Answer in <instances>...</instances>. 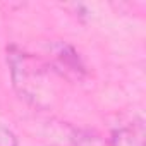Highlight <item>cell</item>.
Returning a JSON list of instances; mask_svg holds the SVG:
<instances>
[{
	"label": "cell",
	"mask_w": 146,
	"mask_h": 146,
	"mask_svg": "<svg viewBox=\"0 0 146 146\" xmlns=\"http://www.w3.org/2000/svg\"><path fill=\"white\" fill-rule=\"evenodd\" d=\"M9 65H11V74L14 88L19 91L23 98L28 102H33L35 105H41L43 98L52 96V88L48 81V67L24 53V52H11L9 53Z\"/></svg>",
	"instance_id": "6da1fadb"
},
{
	"label": "cell",
	"mask_w": 146,
	"mask_h": 146,
	"mask_svg": "<svg viewBox=\"0 0 146 146\" xmlns=\"http://www.w3.org/2000/svg\"><path fill=\"white\" fill-rule=\"evenodd\" d=\"M60 146H107V143L98 134L83 129H74L70 125L60 127Z\"/></svg>",
	"instance_id": "7a4b0ae2"
},
{
	"label": "cell",
	"mask_w": 146,
	"mask_h": 146,
	"mask_svg": "<svg viewBox=\"0 0 146 146\" xmlns=\"http://www.w3.org/2000/svg\"><path fill=\"white\" fill-rule=\"evenodd\" d=\"M0 146H17V139L12 131L0 124Z\"/></svg>",
	"instance_id": "277c9868"
},
{
	"label": "cell",
	"mask_w": 146,
	"mask_h": 146,
	"mask_svg": "<svg viewBox=\"0 0 146 146\" xmlns=\"http://www.w3.org/2000/svg\"><path fill=\"white\" fill-rule=\"evenodd\" d=\"M55 58H57V62H58L57 65L60 69L65 67L67 70H72V72L83 70L78 55L74 53V50H72L70 46H67V45H58V48L55 50Z\"/></svg>",
	"instance_id": "3957f363"
}]
</instances>
